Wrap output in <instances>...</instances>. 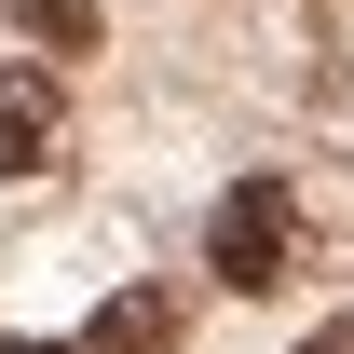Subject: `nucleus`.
<instances>
[{
  "label": "nucleus",
  "mask_w": 354,
  "mask_h": 354,
  "mask_svg": "<svg viewBox=\"0 0 354 354\" xmlns=\"http://www.w3.org/2000/svg\"><path fill=\"white\" fill-rule=\"evenodd\" d=\"M205 259H218L232 286H286V272H300V191H286V177H232L218 218H205Z\"/></svg>",
  "instance_id": "f257e3e1"
},
{
  "label": "nucleus",
  "mask_w": 354,
  "mask_h": 354,
  "mask_svg": "<svg viewBox=\"0 0 354 354\" xmlns=\"http://www.w3.org/2000/svg\"><path fill=\"white\" fill-rule=\"evenodd\" d=\"M28 164H55V82L0 55V177H28Z\"/></svg>",
  "instance_id": "f03ea898"
},
{
  "label": "nucleus",
  "mask_w": 354,
  "mask_h": 354,
  "mask_svg": "<svg viewBox=\"0 0 354 354\" xmlns=\"http://www.w3.org/2000/svg\"><path fill=\"white\" fill-rule=\"evenodd\" d=\"M82 354H177V300L164 286H123V300L82 327Z\"/></svg>",
  "instance_id": "7ed1b4c3"
},
{
  "label": "nucleus",
  "mask_w": 354,
  "mask_h": 354,
  "mask_svg": "<svg viewBox=\"0 0 354 354\" xmlns=\"http://www.w3.org/2000/svg\"><path fill=\"white\" fill-rule=\"evenodd\" d=\"M28 28H41V41H95V14H82V0H28Z\"/></svg>",
  "instance_id": "20e7f679"
},
{
  "label": "nucleus",
  "mask_w": 354,
  "mask_h": 354,
  "mask_svg": "<svg viewBox=\"0 0 354 354\" xmlns=\"http://www.w3.org/2000/svg\"><path fill=\"white\" fill-rule=\"evenodd\" d=\"M300 354H354V313H341V327H313V341H300Z\"/></svg>",
  "instance_id": "39448f33"
},
{
  "label": "nucleus",
  "mask_w": 354,
  "mask_h": 354,
  "mask_svg": "<svg viewBox=\"0 0 354 354\" xmlns=\"http://www.w3.org/2000/svg\"><path fill=\"white\" fill-rule=\"evenodd\" d=\"M0 354H55V341H0Z\"/></svg>",
  "instance_id": "423d86ee"
}]
</instances>
